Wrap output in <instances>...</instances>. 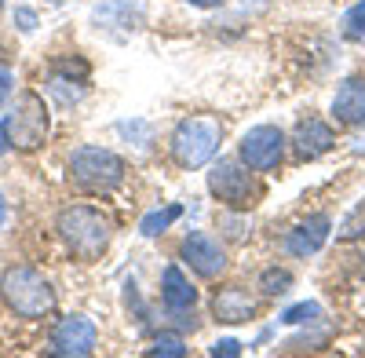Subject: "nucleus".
I'll return each instance as SVG.
<instances>
[{
    "label": "nucleus",
    "mask_w": 365,
    "mask_h": 358,
    "mask_svg": "<svg viewBox=\"0 0 365 358\" xmlns=\"http://www.w3.org/2000/svg\"><path fill=\"white\" fill-rule=\"evenodd\" d=\"M329 230H332V216L329 213H314L303 223H296L289 234H285V252L289 256H314L325 242H329Z\"/></svg>",
    "instance_id": "obj_11"
},
{
    "label": "nucleus",
    "mask_w": 365,
    "mask_h": 358,
    "mask_svg": "<svg viewBox=\"0 0 365 358\" xmlns=\"http://www.w3.org/2000/svg\"><path fill=\"white\" fill-rule=\"evenodd\" d=\"M8 150H11V139H8V125L0 121V158H4Z\"/></svg>",
    "instance_id": "obj_26"
},
{
    "label": "nucleus",
    "mask_w": 365,
    "mask_h": 358,
    "mask_svg": "<svg viewBox=\"0 0 365 358\" xmlns=\"http://www.w3.org/2000/svg\"><path fill=\"white\" fill-rule=\"evenodd\" d=\"M161 300H165V307L172 314H187L197 304V289L190 285L187 275H182L179 263H168L165 271H161Z\"/></svg>",
    "instance_id": "obj_13"
},
{
    "label": "nucleus",
    "mask_w": 365,
    "mask_h": 358,
    "mask_svg": "<svg viewBox=\"0 0 365 358\" xmlns=\"http://www.w3.org/2000/svg\"><path fill=\"white\" fill-rule=\"evenodd\" d=\"M220 139H223V125L208 113H194V117H182V121L172 128L168 139V150L175 158L179 168H205L216 161L220 154Z\"/></svg>",
    "instance_id": "obj_3"
},
{
    "label": "nucleus",
    "mask_w": 365,
    "mask_h": 358,
    "mask_svg": "<svg viewBox=\"0 0 365 358\" xmlns=\"http://www.w3.org/2000/svg\"><path fill=\"white\" fill-rule=\"evenodd\" d=\"M190 8H220V4H227V0H187Z\"/></svg>",
    "instance_id": "obj_27"
},
{
    "label": "nucleus",
    "mask_w": 365,
    "mask_h": 358,
    "mask_svg": "<svg viewBox=\"0 0 365 358\" xmlns=\"http://www.w3.org/2000/svg\"><path fill=\"white\" fill-rule=\"evenodd\" d=\"M259 289H263V296H285L292 289V271H285V267H267L259 275Z\"/></svg>",
    "instance_id": "obj_18"
},
{
    "label": "nucleus",
    "mask_w": 365,
    "mask_h": 358,
    "mask_svg": "<svg viewBox=\"0 0 365 358\" xmlns=\"http://www.w3.org/2000/svg\"><path fill=\"white\" fill-rule=\"evenodd\" d=\"M179 216H182V205H179V201H175V205H165V208H154V213H146V216L139 220V234H143V237H158V234H165Z\"/></svg>",
    "instance_id": "obj_16"
},
{
    "label": "nucleus",
    "mask_w": 365,
    "mask_h": 358,
    "mask_svg": "<svg viewBox=\"0 0 365 358\" xmlns=\"http://www.w3.org/2000/svg\"><path fill=\"white\" fill-rule=\"evenodd\" d=\"M99 344V329L88 314H66L58 318V325L51 329V354H96Z\"/></svg>",
    "instance_id": "obj_9"
},
{
    "label": "nucleus",
    "mask_w": 365,
    "mask_h": 358,
    "mask_svg": "<svg viewBox=\"0 0 365 358\" xmlns=\"http://www.w3.org/2000/svg\"><path fill=\"white\" fill-rule=\"evenodd\" d=\"M91 26H120V29H139L143 26V4L139 0H106L91 11Z\"/></svg>",
    "instance_id": "obj_15"
},
{
    "label": "nucleus",
    "mask_w": 365,
    "mask_h": 358,
    "mask_svg": "<svg viewBox=\"0 0 365 358\" xmlns=\"http://www.w3.org/2000/svg\"><path fill=\"white\" fill-rule=\"evenodd\" d=\"M358 234H365V205H358L354 213H351V220L344 223V230H340V237H358Z\"/></svg>",
    "instance_id": "obj_21"
},
{
    "label": "nucleus",
    "mask_w": 365,
    "mask_h": 358,
    "mask_svg": "<svg viewBox=\"0 0 365 358\" xmlns=\"http://www.w3.org/2000/svg\"><path fill=\"white\" fill-rule=\"evenodd\" d=\"M0 300L19 318H44L55 311V289L34 267H8L0 275Z\"/></svg>",
    "instance_id": "obj_4"
},
{
    "label": "nucleus",
    "mask_w": 365,
    "mask_h": 358,
    "mask_svg": "<svg viewBox=\"0 0 365 358\" xmlns=\"http://www.w3.org/2000/svg\"><path fill=\"white\" fill-rule=\"evenodd\" d=\"M70 168V183L84 194H110L125 183L128 165L120 154H113L110 146H96V143H84L70 154L66 161Z\"/></svg>",
    "instance_id": "obj_2"
},
{
    "label": "nucleus",
    "mask_w": 365,
    "mask_h": 358,
    "mask_svg": "<svg viewBox=\"0 0 365 358\" xmlns=\"http://www.w3.org/2000/svg\"><path fill=\"white\" fill-rule=\"evenodd\" d=\"M220 227H223L230 237H245V227H249V220H245V216H223V220H220Z\"/></svg>",
    "instance_id": "obj_25"
},
{
    "label": "nucleus",
    "mask_w": 365,
    "mask_h": 358,
    "mask_svg": "<svg viewBox=\"0 0 365 358\" xmlns=\"http://www.w3.org/2000/svg\"><path fill=\"white\" fill-rule=\"evenodd\" d=\"M4 220H8V198L0 194V227H4Z\"/></svg>",
    "instance_id": "obj_28"
},
{
    "label": "nucleus",
    "mask_w": 365,
    "mask_h": 358,
    "mask_svg": "<svg viewBox=\"0 0 365 358\" xmlns=\"http://www.w3.org/2000/svg\"><path fill=\"white\" fill-rule=\"evenodd\" d=\"M55 230L66 242V249L84 263L99 260L113 242V220L96 205H66L55 220Z\"/></svg>",
    "instance_id": "obj_1"
},
{
    "label": "nucleus",
    "mask_w": 365,
    "mask_h": 358,
    "mask_svg": "<svg viewBox=\"0 0 365 358\" xmlns=\"http://www.w3.org/2000/svg\"><path fill=\"white\" fill-rule=\"evenodd\" d=\"M208 354H223V358H237L241 354V340H234V337H227V340H216V344H212L208 347Z\"/></svg>",
    "instance_id": "obj_22"
},
{
    "label": "nucleus",
    "mask_w": 365,
    "mask_h": 358,
    "mask_svg": "<svg viewBox=\"0 0 365 358\" xmlns=\"http://www.w3.org/2000/svg\"><path fill=\"white\" fill-rule=\"evenodd\" d=\"M322 318V304H314V300H303V304H296V307H289V311H282V325H311V322H318Z\"/></svg>",
    "instance_id": "obj_19"
},
{
    "label": "nucleus",
    "mask_w": 365,
    "mask_h": 358,
    "mask_svg": "<svg viewBox=\"0 0 365 358\" xmlns=\"http://www.w3.org/2000/svg\"><path fill=\"white\" fill-rule=\"evenodd\" d=\"M285 132L278 125H252L237 139V161L249 165L252 172H274L285 158Z\"/></svg>",
    "instance_id": "obj_7"
},
{
    "label": "nucleus",
    "mask_w": 365,
    "mask_h": 358,
    "mask_svg": "<svg viewBox=\"0 0 365 358\" xmlns=\"http://www.w3.org/2000/svg\"><path fill=\"white\" fill-rule=\"evenodd\" d=\"M179 260L190 267L197 278H220L227 271V249L205 230H190L179 242Z\"/></svg>",
    "instance_id": "obj_8"
},
{
    "label": "nucleus",
    "mask_w": 365,
    "mask_h": 358,
    "mask_svg": "<svg viewBox=\"0 0 365 358\" xmlns=\"http://www.w3.org/2000/svg\"><path fill=\"white\" fill-rule=\"evenodd\" d=\"M332 143H336V132H332V125L322 121V117H314V113L299 117L296 128H292V150H296L299 161H314V158L329 154Z\"/></svg>",
    "instance_id": "obj_10"
},
{
    "label": "nucleus",
    "mask_w": 365,
    "mask_h": 358,
    "mask_svg": "<svg viewBox=\"0 0 365 358\" xmlns=\"http://www.w3.org/2000/svg\"><path fill=\"white\" fill-rule=\"evenodd\" d=\"M37 11H29V8H15V26L22 29V34H34V29H37Z\"/></svg>",
    "instance_id": "obj_24"
},
{
    "label": "nucleus",
    "mask_w": 365,
    "mask_h": 358,
    "mask_svg": "<svg viewBox=\"0 0 365 358\" xmlns=\"http://www.w3.org/2000/svg\"><path fill=\"white\" fill-rule=\"evenodd\" d=\"M212 314H216V322H223V325H241V322H252L256 304H252V296L241 285H230V289L216 292V300H212Z\"/></svg>",
    "instance_id": "obj_14"
},
{
    "label": "nucleus",
    "mask_w": 365,
    "mask_h": 358,
    "mask_svg": "<svg viewBox=\"0 0 365 358\" xmlns=\"http://www.w3.org/2000/svg\"><path fill=\"white\" fill-rule=\"evenodd\" d=\"M146 354H165V358H187V344H182V337H175V333H161L158 340H154V347H146Z\"/></svg>",
    "instance_id": "obj_20"
},
{
    "label": "nucleus",
    "mask_w": 365,
    "mask_h": 358,
    "mask_svg": "<svg viewBox=\"0 0 365 358\" xmlns=\"http://www.w3.org/2000/svg\"><path fill=\"white\" fill-rule=\"evenodd\" d=\"M11 92H15V73L8 70V66H0V110L8 106V99H11Z\"/></svg>",
    "instance_id": "obj_23"
},
{
    "label": "nucleus",
    "mask_w": 365,
    "mask_h": 358,
    "mask_svg": "<svg viewBox=\"0 0 365 358\" xmlns=\"http://www.w3.org/2000/svg\"><path fill=\"white\" fill-rule=\"evenodd\" d=\"M4 125H8L11 150H22V154L41 150V146L48 143V132H51V113H48L44 96L19 92L15 106L4 113Z\"/></svg>",
    "instance_id": "obj_5"
},
{
    "label": "nucleus",
    "mask_w": 365,
    "mask_h": 358,
    "mask_svg": "<svg viewBox=\"0 0 365 358\" xmlns=\"http://www.w3.org/2000/svg\"><path fill=\"white\" fill-rule=\"evenodd\" d=\"M340 34H344V41H365V0H354V4L344 11Z\"/></svg>",
    "instance_id": "obj_17"
},
{
    "label": "nucleus",
    "mask_w": 365,
    "mask_h": 358,
    "mask_svg": "<svg viewBox=\"0 0 365 358\" xmlns=\"http://www.w3.org/2000/svg\"><path fill=\"white\" fill-rule=\"evenodd\" d=\"M332 117L336 125L358 128L365 125V77H347L332 96Z\"/></svg>",
    "instance_id": "obj_12"
},
{
    "label": "nucleus",
    "mask_w": 365,
    "mask_h": 358,
    "mask_svg": "<svg viewBox=\"0 0 365 358\" xmlns=\"http://www.w3.org/2000/svg\"><path fill=\"white\" fill-rule=\"evenodd\" d=\"M208 194L216 201H223L227 208H234V213L249 208L252 198H256L252 168L241 165V161H230V158L212 161V168H208Z\"/></svg>",
    "instance_id": "obj_6"
}]
</instances>
